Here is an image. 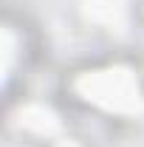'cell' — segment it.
I'll use <instances>...</instances> for the list:
<instances>
[{
	"instance_id": "obj_1",
	"label": "cell",
	"mask_w": 144,
	"mask_h": 147,
	"mask_svg": "<svg viewBox=\"0 0 144 147\" xmlns=\"http://www.w3.org/2000/svg\"><path fill=\"white\" fill-rule=\"evenodd\" d=\"M76 88L85 93L88 99L105 105L110 110H124V113H136L141 108L139 99V85L133 79V74L124 68H113V71H99L88 74L76 82Z\"/></svg>"
},
{
	"instance_id": "obj_2",
	"label": "cell",
	"mask_w": 144,
	"mask_h": 147,
	"mask_svg": "<svg viewBox=\"0 0 144 147\" xmlns=\"http://www.w3.org/2000/svg\"><path fill=\"white\" fill-rule=\"evenodd\" d=\"M62 147H76V144H71V142H68V144H62Z\"/></svg>"
}]
</instances>
